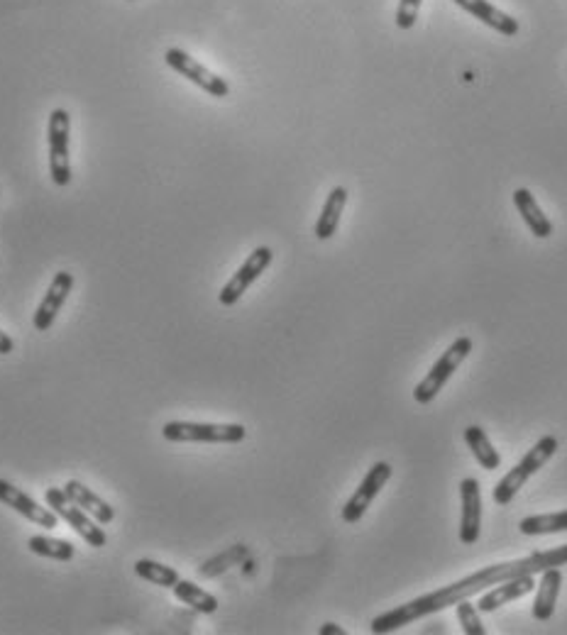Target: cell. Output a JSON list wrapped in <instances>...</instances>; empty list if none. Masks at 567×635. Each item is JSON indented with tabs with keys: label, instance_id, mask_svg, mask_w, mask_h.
I'll list each match as a JSON object with an SVG mask.
<instances>
[{
	"label": "cell",
	"instance_id": "1",
	"mask_svg": "<svg viewBox=\"0 0 567 635\" xmlns=\"http://www.w3.org/2000/svg\"><path fill=\"white\" fill-rule=\"evenodd\" d=\"M567 565V545H558V548L550 550H538L531 555L519 557V560L499 562V565H489L477 570L470 577L460 579V582L448 584V587H440L436 592H428L416 596V599L406 601V604L394 606L392 611H384L377 618H372L370 631L377 635L394 633L399 628L409 626V623L418 621V618H426L438 614V611L455 606L462 599H470L472 594H480L484 589L494 587V584H502L506 579L524 577V574H541L550 570V567H565Z\"/></svg>",
	"mask_w": 567,
	"mask_h": 635
},
{
	"label": "cell",
	"instance_id": "2",
	"mask_svg": "<svg viewBox=\"0 0 567 635\" xmlns=\"http://www.w3.org/2000/svg\"><path fill=\"white\" fill-rule=\"evenodd\" d=\"M555 452H558V438H555V435H543V438L526 452L524 460H521L519 465L511 469V472H506L504 477L499 479V484L492 491L494 504L509 506L511 501L516 499V494H519V491L526 487L528 479H531L533 474L538 472V469H543L548 465L550 457H553Z\"/></svg>",
	"mask_w": 567,
	"mask_h": 635
},
{
	"label": "cell",
	"instance_id": "3",
	"mask_svg": "<svg viewBox=\"0 0 567 635\" xmlns=\"http://www.w3.org/2000/svg\"><path fill=\"white\" fill-rule=\"evenodd\" d=\"M162 438L169 443H223L238 445L247 438V428L240 423H189L169 421L162 425Z\"/></svg>",
	"mask_w": 567,
	"mask_h": 635
},
{
	"label": "cell",
	"instance_id": "4",
	"mask_svg": "<svg viewBox=\"0 0 567 635\" xmlns=\"http://www.w3.org/2000/svg\"><path fill=\"white\" fill-rule=\"evenodd\" d=\"M44 501H47V506L52 508V511L57 513L59 518H62V521H66V526H69L71 530H76V533H79V538L86 540L91 548H106L108 545L106 530L98 526L96 518L88 516L84 508L76 504V501L71 499V496L66 494L64 489H59V487L44 489Z\"/></svg>",
	"mask_w": 567,
	"mask_h": 635
},
{
	"label": "cell",
	"instance_id": "5",
	"mask_svg": "<svg viewBox=\"0 0 567 635\" xmlns=\"http://www.w3.org/2000/svg\"><path fill=\"white\" fill-rule=\"evenodd\" d=\"M472 352V340L467 335H462L448 347V350L440 355V360L433 364L431 372L426 374L414 389V401L421 403V406H428V403L436 401V396L443 391V386L448 384L450 377L460 369V364L470 357Z\"/></svg>",
	"mask_w": 567,
	"mask_h": 635
},
{
	"label": "cell",
	"instance_id": "6",
	"mask_svg": "<svg viewBox=\"0 0 567 635\" xmlns=\"http://www.w3.org/2000/svg\"><path fill=\"white\" fill-rule=\"evenodd\" d=\"M69 132L71 118L64 108H54L49 113L47 142H49V176L54 186L71 184V159H69Z\"/></svg>",
	"mask_w": 567,
	"mask_h": 635
},
{
	"label": "cell",
	"instance_id": "7",
	"mask_svg": "<svg viewBox=\"0 0 567 635\" xmlns=\"http://www.w3.org/2000/svg\"><path fill=\"white\" fill-rule=\"evenodd\" d=\"M164 62H167L169 69H174L176 74H181L184 79H189L191 84L206 91L208 96L213 98H228L230 96V84L223 79V76L213 74L208 66H203L198 59L191 57L184 49L172 47L164 52Z\"/></svg>",
	"mask_w": 567,
	"mask_h": 635
},
{
	"label": "cell",
	"instance_id": "8",
	"mask_svg": "<svg viewBox=\"0 0 567 635\" xmlns=\"http://www.w3.org/2000/svg\"><path fill=\"white\" fill-rule=\"evenodd\" d=\"M272 262H274V252L269 250V247H257V250H252V254L245 259V262H242L238 272L230 276L228 284L220 289L218 294L220 306H235V303L245 296V291L250 289V286L255 284L264 272H267Z\"/></svg>",
	"mask_w": 567,
	"mask_h": 635
},
{
	"label": "cell",
	"instance_id": "9",
	"mask_svg": "<svg viewBox=\"0 0 567 635\" xmlns=\"http://www.w3.org/2000/svg\"><path fill=\"white\" fill-rule=\"evenodd\" d=\"M394 469L389 462H374V465L367 469L365 479L360 482V487L355 489V494L350 496L348 504L343 506V521L355 526L357 521H362V516L367 513V508L372 506V501L377 499L379 491L384 489V484L392 479Z\"/></svg>",
	"mask_w": 567,
	"mask_h": 635
},
{
	"label": "cell",
	"instance_id": "10",
	"mask_svg": "<svg viewBox=\"0 0 567 635\" xmlns=\"http://www.w3.org/2000/svg\"><path fill=\"white\" fill-rule=\"evenodd\" d=\"M71 291H74V274H69V272L54 274L47 294H44L40 306H37L35 316H32V325H35L37 333H47V330L52 328L54 320H57L59 311L64 308L66 298H69Z\"/></svg>",
	"mask_w": 567,
	"mask_h": 635
},
{
	"label": "cell",
	"instance_id": "11",
	"mask_svg": "<svg viewBox=\"0 0 567 635\" xmlns=\"http://www.w3.org/2000/svg\"><path fill=\"white\" fill-rule=\"evenodd\" d=\"M460 501H462L460 543L475 545L482 533V491H480V482H477L475 477H467L460 482Z\"/></svg>",
	"mask_w": 567,
	"mask_h": 635
},
{
	"label": "cell",
	"instance_id": "12",
	"mask_svg": "<svg viewBox=\"0 0 567 635\" xmlns=\"http://www.w3.org/2000/svg\"><path fill=\"white\" fill-rule=\"evenodd\" d=\"M0 504L13 508L15 513H20L22 518H27V521H32L40 528H57L59 523V516L52 508L40 506L30 494H25V491L5 482V479H0Z\"/></svg>",
	"mask_w": 567,
	"mask_h": 635
},
{
	"label": "cell",
	"instance_id": "13",
	"mask_svg": "<svg viewBox=\"0 0 567 635\" xmlns=\"http://www.w3.org/2000/svg\"><path fill=\"white\" fill-rule=\"evenodd\" d=\"M453 3L460 5L462 10H467V13H470L472 18L480 20L482 25L497 30L499 35H506V37L519 35V20L506 15L504 10H499L497 5H492L489 0H453Z\"/></svg>",
	"mask_w": 567,
	"mask_h": 635
},
{
	"label": "cell",
	"instance_id": "14",
	"mask_svg": "<svg viewBox=\"0 0 567 635\" xmlns=\"http://www.w3.org/2000/svg\"><path fill=\"white\" fill-rule=\"evenodd\" d=\"M536 589V582H533V574H524V577H514V579H506L502 584H494L492 592L482 594L480 604L477 609L482 614H492V611L502 609V606L509 604V601L521 599V596L531 594Z\"/></svg>",
	"mask_w": 567,
	"mask_h": 635
},
{
	"label": "cell",
	"instance_id": "15",
	"mask_svg": "<svg viewBox=\"0 0 567 635\" xmlns=\"http://www.w3.org/2000/svg\"><path fill=\"white\" fill-rule=\"evenodd\" d=\"M560 587H563V572L560 567H550L541 572V582L536 584V599H533V618L536 621H550L558 604Z\"/></svg>",
	"mask_w": 567,
	"mask_h": 635
},
{
	"label": "cell",
	"instance_id": "16",
	"mask_svg": "<svg viewBox=\"0 0 567 635\" xmlns=\"http://www.w3.org/2000/svg\"><path fill=\"white\" fill-rule=\"evenodd\" d=\"M514 206L516 211H519L521 218H524L526 228L531 230V235H536L538 240H546V237H550L555 233L553 223H550V218L546 213H543V208L538 206L536 196H533L528 189H516L514 191Z\"/></svg>",
	"mask_w": 567,
	"mask_h": 635
},
{
	"label": "cell",
	"instance_id": "17",
	"mask_svg": "<svg viewBox=\"0 0 567 635\" xmlns=\"http://www.w3.org/2000/svg\"><path fill=\"white\" fill-rule=\"evenodd\" d=\"M64 491L76 501V504L84 508L88 516L96 518L101 526H110V523L115 521V508L110 506L108 501H103L98 494H93V489H88L79 479H69V482L64 484Z\"/></svg>",
	"mask_w": 567,
	"mask_h": 635
},
{
	"label": "cell",
	"instance_id": "18",
	"mask_svg": "<svg viewBox=\"0 0 567 635\" xmlns=\"http://www.w3.org/2000/svg\"><path fill=\"white\" fill-rule=\"evenodd\" d=\"M345 206H348V189H345V186H335V189H330L326 203H323V211L316 220L318 240H330V237L338 233Z\"/></svg>",
	"mask_w": 567,
	"mask_h": 635
},
{
	"label": "cell",
	"instance_id": "19",
	"mask_svg": "<svg viewBox=\"0 0 567 635\" xmlns=\"http://www.w3.org/2000/svg\"><path fill=\"white\" fill-rule=\"evenodd\" d=\"M465 443L472 450V457H475L477 465H480L482 469L494 472V469L502 467V455H499L497 447L492 445V440L487 438V433H484L480 425H467Z\"/></svg>",
	"mask_w": 567,
	"mask_h": 635
},
{
	"label": "cell",
	"instance_id": "20",
	"mask_svg": "<svg viewBox=\"0 0 567 635\" xmlns=\"http://www.w3.org/2000/svg\"><path fill=\"white\" fill-rule=\"evenodd\" d=\"M172 592L176 599L181 601V604L191 606V609L198 611V614H216L218 611V599L213 596L211 592H206V589H201L198 584L189 582V579H179V582L174 584Z\"/></svg>",
	"mask_w": 567,
	"mask_h": 635
},
{
	"label": "cell",
	"instance_id": "21",
	"mask_svg": "<svg viewBox=\"0 0 567 635\" xmlns=\"http://www.w3.org/2000/svg\"><path fill=\"white\" fill-rule=\"evenodd\" d=\"M247 557H250V548L247 545H233V548L218 552L216 557H211V560L203 562L201 567H198V577L203 579H213V577H220L223 572H228L230 567L240 565V562H245Z\"/></svg>",
	"mask_w": 567,
	"mask_h": 635
},
{
	"label": "cell",
	"instance_id": "22",
	"mask_svg": "<svg viewBox=\"0 0 567 635\" xmlns=\"http://www.w3.org/2000/svg\"><path fill=\"white\" fill-rule=\"evenodd\" d=\"M27 550L32 555L47 557V560L54 562L74 560V545L62 538H49V535H32V538H27Z\"/></svg>",
	"mask_w": 567,
	"mask_h": 635
},
{
	"label": "cell",
	"instance_id": "23",
	"mask_svg": "<svg viewBox=\"0 0 567 635\" xmlns=\"http://www.w3.org/2000/svg\"><path fill=\"white\" fill-rule=\"evenodd\" d=\"M519 530L524 535H553L565 533L567 530V508L555 513H538V516H526L519 523Z\"/></svg>",
	"mask_w": 567,
	"mask_h": 635
},
{
	"label": "cell",
	"instance_id": "24",
	"mask_svg": "<svg viewBox=\"0 0 567 635\" xmlns=\"http://www.w3.org/2000/svg\"><path fill=\"white\" fill-rule=\"evenodd\" d=\"M135 574L140 579H145V582H152V584H157V587H167V589H172L174 584L181 579L179 572H176L174 567L162 565V562L147 560V557H142V560L135 562Z\"/></svg>",
	"mask_w": 567,
	"mask_h": 635
},
{
	"label": "cell",
	"instance_id": "25",
	"mask_svg": "<svg viewBox=\"0 0 567 635\" xmlns=\"http://www.w3.org/2000/svg\"><path fill=\"white\" fill-rule=\"evenodd\" d=\"M455 614H458V623L462 626V631L467 635H484L487 628H484L482 618H480V609L472 604L470 599H462L455 604Z\"/></svg>",
	"mask_w": 567,
	"mask_h": 635
},
{
	"label": "cell",
	"instance_id": "26",
	"mask_svg": "<svg viewBox=\"0 0 567 635\" xmlns=\"http://www.w3.org/2000/svg\"><path fill=\"white\" fill-rule=\"evenodd\" d=\"M423 0H399V8H396V27L399 30H411L418 20V10H421Z\"/></svg>",
	"mask_w": 567,
	"mask_h": 635
},
{
	"label": "cell",
	"instance_id": "27",
	"mask_svg": "<svg viewBox=\"0 0 567 635\" xmlns=\"http://www.w3.org/2000/svg\"><path fill=\"white\" fill-rule=\"evenodd\" d=\"M13 350H15V340L10 338L8 333H3V330H0V355H10Z\"/></svg>",
	"mask_w": 567,
	"mask_h": 635
},
{
	"label": "cell",
	"instance_id": "28",
	"mask_svg": "<svg viewBox=\"0 0 567 635\" xmlns=\"http://www.w3.org/2000/svg\"><path fill=\"white\" fill-rule=\"evenodd\" d=\"M321 635H345L343 628L338 626V623H323L321 631H318Z\"/></svg>",
	"mask_w": 567,
	"mask_h": 635
}]
</instances>
